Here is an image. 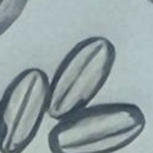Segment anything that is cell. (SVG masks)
Segmentation results:
<instances>
[{"label":"cell","instance_id":"6da1fadb","mask_svg":"<svg viewBox=\"0 0 153 153\" xmlns=\"http://www.w3.org/2000/svg\"><path fill=\"white\" fill-rule=\"evenodd\" d=\"M145 111L135 103L91 104L50 129L52 153H117L132 145L146 129Z\"/></svg>","mask_w":153,"mask_h":153},{"label":"cell","instance_id":"7a4b0ae2","mask_svg":"<svg viewBox=\"0 0 153 153\" xmlns=\"http://www.w3.org/2000/svg\"><path fill=\"white\" fill-rule=\"evenodd\" d=\"M117 49L107 37L92 36L62 56L49 79L48 117L59 121L91 105L109 79Z\"/></svg>","mask_w":153,"mask_h":153},{"label":"cell","instance_id":"3957f363","mask_svg":"<svg viewBox=\"0 0 153 153\" xmlns=\"http://www.w3.org/2000/svg\"><path fill=\"white\" fill-rule=\"evenodd\" d=\"M49 107V77L39 68L19 72L0 97V153H22L39 132Z\"/></svg>","mask_w":153,"mask_h":153},{"label":"cell","instance_id":"277c9868","mask_svg":"<svg viewBox=\"0 0 153 153\" xmlns=\"http://www.w3.org/2000/svg\"><path fill=\"white\" fill-rule=\"evenodd\" d=\"M30 0H0V37L23 14Z\"/></svg>","mask_w":153,"mask_h":153},{"label":"cell","instance_id":"5b68a950","mask_svg":"<svg viewBox=\"0 0 153 153\" xmlns=\"http://www.w3.org/2000/svg\"><path fill=\"white\" fill-rule=\"evenodd\" d=\"M148 3H151V4H153V0H147Z\"/></svg>","mask_w":153,"mask_h":153}]
</instances>
